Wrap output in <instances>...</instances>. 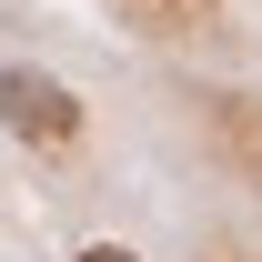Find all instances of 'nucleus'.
I'll return each mask as SVG.
<instances>
[{
  "label": "nucleus",
  "mask_w": 262,
  "mask_h": 262,
  "mask_svg": "<svg viewBox=\"0 0 262 262\" xmlns=\"http://www.w3.org/2000/svg\"><path fill=\"white\" fill-rule=\"evenodd\" d=\"M0 131H20V141H81V101H71V81L10 61V71H0Z\"/></svg>",
  "instance_id": "f257e3e1"
},
{
  "label": "nucleus",
  "mask_w": 262,
  "mask_h": 262,
  "mask_svg": "<svg viewBox=\"0 0 262 262\" xmlns=\"http://www.w3.org/2000/svg\"><path fill=\"white\" fill-rule=\"evenodd\" d=\"M81 262H141V252H121V242H91V252H81Z\"/></svg>",
  "instance_id": "f03ea898"
}]
</instances>
